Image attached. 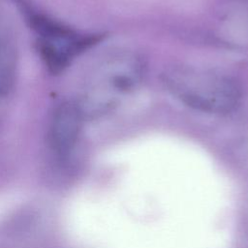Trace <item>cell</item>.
Masks as SVG:
<instances>
[{
    "instance_id": "cell-1",
    "label": "cell",
    "mask_w": 248,
    "mask_h": 248,
    "mask_svg": "<svg viewBox=\"0 0 248 248\" xmlns=\"http://www.w3.org/2000/svg\"><path fill=\"white\" fill-rule=\"evenodd\" d=\"M168 90L185 106L207 113H228L241 99L238 83L221 73L194 67H175L165 74Z\"/></svg>"
},
{
    "instance_id": "cell-2",
    "label": "cell",
    "mask_w": 248,
    "mask_h": 248,
    "mask_svg": "<svg viewBox=\"0 0 248 248\" xmlns=\"http://www.w3.org/2000/svg\"><path fill=\"white\" fill-rule=\"evenodd\" d=\"M143 74L141 60L131 53L114 55L97 70L78 106L83 116L98 115L111 109L133 91Z\"/></svg>"
},
{
    "instance_id": "cell-3",
    "label": "cell",
    "mask_w": 248,
    "mask_h": 248,
    "mask_svg": "<svg viewBox=\"0 0 248 248\" xmlns=\"http://www.w3.org/2000/svg\"><path fill=\"white\" fill-rule=\"evenodd\" d=\"M39 36L38 48L42 59L52 72L63 70L76 54L91 43L72 29L40 15L30 17Z\"/></svg>"
},
{
    "instance_id": "cell-4",
    "label": "cell",
    "mask_w": 248,
    "mask_h": 248,
    "mask_svg": "<svg viewBox=\"0 0 248 248\" xmlns=\"http://www.w3.org/2000/svg\"><path fill=\"white\" fill-rule=\"evenodd\" d=\"M84 116L78 103L66 101L59 104L52 113L48 139L58 155L68 154L79 136Z\"/></svg>"
},
{
    "instance_id": "cell-5",
    "label": "cell",
    "mask_w": 248,
    "mask_h": 248,
    "mask_svg": "<svg viewBox=\"0 0 248 248\" xmlns=\"http://www.w3.org/2000/svg\"><path fill=\"white\" fill-rule=\"evenodd\" d=\"M17 74V56L12 43L0 37V96L13 89Z\"/></svg>"
}]
</instances>
